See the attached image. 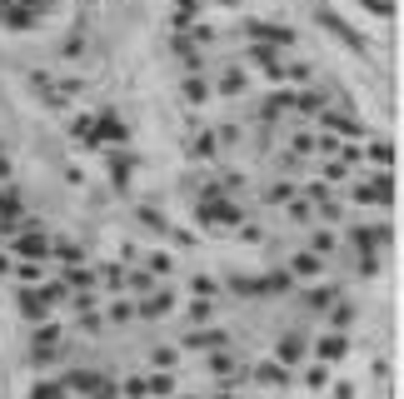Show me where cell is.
I'll return each mask as SVG.
<instances>
[{"instance_id":"obj_1","label":"cell","mask_w":404,"mask_h":399,"mask_svg":"<svg viewBox=\"0 0 404 399\" xmlns=\"http://www.w3.org/2000/svg\"><path fill=\"white\" fill-rule=\"evenodd\" d=\"M35 399H61V394H55V389H40V394H35Z\"/></svg>"}]
</instances>
